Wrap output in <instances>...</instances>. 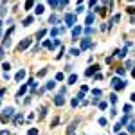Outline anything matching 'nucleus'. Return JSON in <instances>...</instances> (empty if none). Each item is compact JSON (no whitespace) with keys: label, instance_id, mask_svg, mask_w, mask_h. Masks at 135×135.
Listing matches in <instances>:
<instances>
[{"label":"nucleus","instance_id":"cd10ccee","mask_svg":"<svg viewBox=\"0 0 135 135\" xmlns=\"http://www.w3.org/2000/svg\"><path fill=\"white\" fill-rule=\"evenodd\" d=\"M27 135H38V130H36V128H33V130H29Z\"/></svg>","mask_w":135,"mask_h":135},{"label":"nucleus","instance_id":"4be33fe9","mask_svg":"<svg viewBox=\"0 0 135 135\" xmlns=\"http://www.w3.org/2000/svg\"><path fill=\"white\" fill-rule=\"evenodd\" d=\"M56 22H58V16H56V15H52V16L49 18V24H56Z\"/></svg>","mask_w":135,"mask_h":135},{"label":"nucleus","instance_id":"7c9ffc66","mask_svg":"<svg viewBox=\"0 0 135 135\" xmlns=\"http://www.w3.org/2000/svg\"><path fill=\"white\" fill-rule=\"evenodd\" d=\"M56 79H58V81H61V79H63V72H58L56 74Z\"/></svg>","mask_w":135,"mask_h":135},{"label":"nucleus","instance_id":"c03bdc74","mask_svg":"<svg viewBox=\"0 0 135 135\" xmlns=\"http://www.w3.org/2000/svg\"><path fill=\"white\" fill-rule=\"evenodd\" d=\"M119 135H126V133H119Z\"/></svg>","mask_w":135,"mask_h":135},{"label":"nucleus","instance_id":"423d86ee","mask_svg":"<svg viewBox=\"0 0 135 135\" xmlns=\"http://www.w3.org/2000/svg\"><path fill=\"white\" fill-rule=\"evenodd\" d=\"M25 78V70L22 69V70H18L16 72V76H15V79H16V81H22V79Z\"/></svg>","mask_w":135,"mask_h":135},{"label":"nucleus","instance_id":"f8f14e48","mask_svg":"<svg viewBox=\"0 0 135 135\" xmlns=\"http://www.w3.org/2000/svg\"><path fill=\"white\" fill-rule=\"evenodd\" d=\"M88 47H90V40H88V38H85V40L81 41V49H88Z\"/></svg>","mask_w":135,"mask_h":135},{"label":"nucleus","instance_id":"f704fd0d","mask_svg":"<svg viewBox=\"0 0 135 135\" xmlns=\"http://www.w3.org/2000/svg\"><path fill=\"white\" fill-rule=\"evenodd\" d=\"M2 69H4V70H5V72H7V70H9V69H11V67H9V63H4V65H2Z\"/></svg>","mask_w":135,"mask_h":135},{"label":"nucleus","instance_id":"473e14b6","mask_svg":"<svg viewBox=\"0 0 135 135\" xmlns=\"http://www.w3.org/2000/svg\"><path fill=\"white\" fill-rule=\"evenodd\" d=\"M110 101H112V103H117V95L112 94V95H110Z\"/></svg>","mask_w":135,"mask_h":135},{"label":"nucleus","instance_id":"b1692460","mask_svg":"<svg viewBox=\"0 0 135 135\" xmlns=\"http://www.w3.org/2000/svg\"><path fill=\"white\" fill-rule=\"evenodd\" d=\"M121 128H123V124H121V123H117V124L114 126V131H121Z\"/></svg>","mask_w":135,"mask_h":135},{"label":"nucleus","instance_id":"f257e3e1","mask_svg":"<svg viewBox=\"0 0 135 135\" xmlns=\"http://www.w3.org/2000/svg\"><path fill=\"white\" fill-rule=\"evenodd\" d=\"M31 41H33V40H31V38H25V40H22L20 43H18L16 50H18V52H20V50H25V49H27V47H29V45H31Z\"/></svg>","mask_w":135,"mask_h":135},{"label":"nucleus","instance_id":"f3484780","mask_svg":"<svg viewBox=\"0 0 135 135\" xmlns=\"http://www.w3.org/2000/svg\"><path fill=\"white\" fill-rule=\"evenodd\" d=\"M92 94L95 95V99H99V97H101V94H103V92H101V90H97V88H95V90H92Z\"/></svg>","mask_w":135,"mask_h":135},{"label":"nucleus","instance_id":"f03ea898","mask_svg":"<svg viewBox=\"0 0 135 135\" xmlns=\"http://www.w3.org/2000/svg\"><path fill=\"white\" fill-rule=\"evenodd\" d=\"M112 86H114L115 90H123L124 86H126V83H124L123 79H119V78H115L114 81H112Z\"/></svg>","mask_w":135,"mask_h":135},{"label":"nucleus","instance_id":"ddd939ff","mask_svg":"<svg viewBox=\"0 0 135 135\" xmlns=\"http://www.w3.org/2000/svg\"><path fill=\"white\" fill-rule=\"evenodd\" d=\"M24 94H25V85L20 86V90H18V94H16V99H18V101H20V97H22Z\"/></svg>","mask_w":135,"mask_h":135},{"label":"nucleus","instance_id":"ea45409f","mask_svg":"<svg viewBox=\"0 0 135 135\" xmlns=\"http://www.w3.org/2000/svg\"><path fill=\"white\" fill-rule=\"evenodd\" d=\"M130 99H131V101H135V92H133V94L130 95Z\"/></svg>","mask_w":135,"mask_h":135},{"label":"nucleus","instance_id":"4c0bfd02","mask_svg":"<svg viewBox=\"0 0 135 135\" xmlns=\"http://www.w3.org/2000/svg\"><path fill=\"white\" fill-rule=\"evenodd\" d=\"M45 74H47V69H41L40 72H38V76H45Z\"/></svg>","mask_w":135,"mask_h":135},{"label":"nucleus","instance_id":"c756f323","mask_svg":"<svg viewBox=\"0 0 135 135\" xmlns=\"http://www.w3.org/2000/svg\"><path fill=\"white\" fill-rule=\"evenodd\" d=\"M85 33H86V34H94V29H92V27H86Z\"/></svg>","mask_w":135,"mask_h":135},{"label":"nucleus","instance_id":"a211bd4d","mask_svg":"<svg viewBox=\"0 0 135 135\" xmlns=\"http://www.w3.org/2000/svg\"><path fill=\"white\" fill-rule=\"evenodd\" d=\"M99 124H101V126H106V124H108L106 117H101V119H99Z\"/></svg>","mask_w":135,"mask_h":135},{"label":"nucleus","instance_id":"dca6fc26","mask_svg":"<svg viewBox=\"0 0 135 135\" xmlns=\"http://www.w3.org/2000/svg\"><path fill=\"white\" fill-rule=\"evenodd\" d=\"M54 86H56V81H49L47 85H45V88H47V90H52Z\"/></svg>","mask_w":135,"mask_h":135},{"label":"nucleus","instance_id":"c85d7f7f","mask_svg":"<svg viewBox=\"0 0 135 135\" xmlns=\"http://www.w3.org/2000/svg\"><path fill=\"white\" fill-rule=\"evenodd\" d=\"M4 15H5V4L0 7V16H4Z\"/></svg>","mask_w":135,"mask_h":135},{"label":"nucleus","instance_id":"a19ab883","mask_svg":"<svg viewBox=\"0 0 135 135\" xmlns=\"http://www.w3.org/2000/svg\"><path fill=\"white\" fill-rule=\"evenodd\" d=\"M0 58H4V49H0Z\"/></svg>","mask_w":135,"mask_h":135},{"label":"nucleus","instance_id":"2f4dec72","mask_svg":"<svg viewBox=\"0 0 135 135\" xmlns=\"http://www.w3.org/2000/svg\"><path fill=\"white\" fill-rule=\"evenodd\" d=\"M119 20H121V15H115V16H114V22H112V24H117Z\"/></svg>","mask_w":135,"mask_h":135},{"label":"nucleus","instance_id":"e433bc0d","mask_svg":"<svg viewBox=\"0 0 135 135\" xmlns=\"http://www.w3.org/2000/svg\"><path fill=\"white\" fill-rule=\"evenodd\" d=\"M58 123H60V119H58V117H54V119H52V128H54V126H56V124H58Z\"/></svg>","mask_w":135,"mask_h":135},{"label":"nucleus","instance_id":"0eeeda50","mask_svg":"<svg viewBox=\"0 0 135 135\" xmlns=\"http://www.w3.org/2000/svg\"><path fill=\"white\" fill-rule=\"evenodd\" d=\"M97 70H99V67H97V65H94V67H90V69L86 70L85 74H86V76H92V74H94V72H97Z\"/></svg>","mask_w":135,"mask_h":135},{"label":"nucleus","instance_id":"1a4fd4ad","mask_svg":"<svg viewBox=\"0 0 135 135\" xmlns=\"http://www.w3.org/2000/svg\"><path fill=\"white\" fill-rule=\"evenodd\" d=\"M78 123H79V121H74V123L69 126V130H67V133H69V135H72V131H74V128L78 126Z\"/></svg>","mask_w":135,"mask_h":135},{"label":"nucleus","instance_id":"37998d69","mask_svg":"<svg viewBox=\"0 0 135 135\" xmlns=\"http://www.w3.org/2000/svg\"><path fill=\"white\" fill-rule=\"evenodd\" d=\"M0 29H2V22H0Z\"/></svg>","mask_w":135,"mask_h":135},{"label":"nucleus","instance_id":"72a5a7b5","mask_svg":"<svg viewBox=\"0 0 135 135\" xmlns=\"http://www.w3.org/2000/svg\"><path fill=\"white\" fill-rule=\"evenodd\" d=\"M58 33H60V29H52V31H50V34H52V36H58Z\"/></svg>","mask_w":135,"mask_h":135},{"label":"nucleus","instance_id":"c9c22d12","mask_svg":"<svg viewBox=\"0 0 135 135\" xmlns=\"http://www.w3.org/2000/svg\"><path fill=\"white\" fill-rule=\"evenodd\" d=\"M117 74H119V76H124V69H121V67H119V69H117Z\"/></svg>","mask_w":135,"mask_h":135},{"label":"nucleus","instance_id":"a878e982","mask_svg":"<svg viewBox=\"0 0 135 135\" xmlns=\"http://www.w3.org/2000/svg\"><path fill=\"white\" fill-rule=\"evenodd\" d=\"M34 5V2H31V0H29V2H25V9H31Z\"/></svg>","mask_w":135,"mask_h":135},{"label":"nucleus","instance_id":"4468645a","mask_svg":"<svg viewBox=\"0 0 135 135\" xmlns=\"http://www.w3.org/2000/svg\"><path fill=\"white\" fill-rule=\"evenodd\" d=\"M76 81H78V74H72V76L69 78V85H74Z\"/></svg>","mask_w":135,"mask_h":135},{"label":"nucleus","instance_id":"9b49d317","mask_svg":"<svg viewBox=\"0 0 135 135\" xmlns=\"http://www.w3.org/2000/svg\"><path fill=\"white\" fill-rule=\"evenodd\" d=\"M115 56H117V58H124V56H126V49H121V50H115Z\"/></svg>","mask_w":135,"mask_h":135},{"label":"nucleus","instance_id":"aec40b11","mask_svg":"<svg viewBox=\"0 0 135 135\" xmlns=\"http://www.w3.org/2000/svg\"><path fill=\"white\" fill-rule=\"evenodd\" d=\"M22 119H24L22 115H15V124H20V123H22Z\"/></svg>","mask_w":135,"mask_h":135},{"label":"nucleus","instance_id":"2eb2a0df","mask_svg":"<svg viewBox=\"0 0 135 135\" xmlns=\"http://www.w3.org/2000/svg\"><path fill=\"white\" fill-rule=\"evenodd\" d=\"M45 33H47V29H41V31H38V34H36V40H41V38L45 36Z\"/></svg>","mask_w":135,"mask_h":135},{"label":"nucleus","instance_id":"9d476101","mask_svg":"<svg viewBox=\"0 0 135 135\" xmlns=\"http://www.w3.org/2000/svg\"><path fill=\"white\" fill-rule=\"evenodd\" d=\"M79 33H81V27H74V29H72V36H74V40L79 36Z\"/></svg>","mask_w":135,"mask_h":135},{"label":"nucleus","instance_id":"393cba45","mask_svg":"<svg viewBox=\"0 0 135 135\" xmlns=\"http://www.w3.org/2000/svg\"><path fill=\"white\" fill-rule=\"evenodd\" d=\"M128 131H135V121H133V123H130V126H128Z\"/></svg>","mask_w":135,"mask_h":135},{"label":"nucleus","instance_id":"6ab92c4d","mask_svg":"<svg viewBox=\"0 0 135 135\" xmlns=\"http://www.w3.org/2000/svg\"><path fill=\"white\" fill-rule=\"evenodd\" d=\"M92 22H94V15H88V16H86V25H90Z\"/></svg>","mask_w":135,"mask_h":135},{"label":"nucleus","instance_id":"20e7f679","mask_svg":"<svg viewBox=\"0 0 135 135\" xmlns=\"http://www.w3.org/2000/svg\"><path fill=\"white\" fill-rule=\"evenodd\" d=\"M54 105H56V106H63V105H65V97H63L61 94L54 95Z\"/></svg>","mask_w":135,"mask_h":135},{"label":"nucleus","instance_id":"6e6552de","mask_svg":"<svg viewBox=\"0 0 135 135\" xmlns=\"http://www.w3.org/2000/svg\"><path fill=\"white\" fill-rule=\"evenodd\" d=\"M33 22H34V16H27L24 22H22V25H24V27H27V25H29V24H33Z\"/></svg>","mask_w":135,"mask_h":135},{"label":"nucleus","instance_id":"bb28decb","mask_svg":"<svg viewBox=\"0 0 135 135\" xmlns=\"http://www.w3.org/2000/svg\"><path fill=\"white\" fill-rule=\"evenodd\" d=\"M130 112H131V106H130V105H126V106H124V114H130Z\"/></svg>","mask_w":135,"mask_h":135},{"label":"nucleus","instance_id":"58836bf2","mask_svg":"<svg viewBox=\"0 0 135 135\" xmlns=\"http://www.w3.org/2000/svg\"><path fill=\"white\" fill-rule=\"evenodd\" d=\"M78 103H79V99H78V97L72 99V106H78Z\"/></svg>","mask_w":135,"mask_h":135},{"label":"nucleus","instance_id":"412c9836","mask_svg":"<svg viewBox=\"0 0 135 135\" xmlns=\"http://www.w3.org/2000/svg\"><path fill=\"white\" fill-rule=\"evenodd\" d=\"M41 13H43V5H36V15H41Z\"/></svg>","mask_w":135,"mask_h":135},{"label":"nucleus","instance_id":"5701e85b","mask_svg":"<svg viewBox=\"0 0 135 135\" xmlns=\"http://www.w3.org/2000/svg\"><path fill=\"white\" fill-rule=\"evenodd\" d=\"M70 54L72 56H79V49H70Z\"/></svg>","mask_w":135,"mask_h":135},{"label":"nucleus","instance_id":"39448f33","mask_svg":"<svg viewBox=\"0 0 135 135\" xmlns=\"http://www.w3.org/2000/svg\"><path fill=\"white\" fill-rule=\"evenodd\" d=\"M74 22H76V15H67L65 16V24L67 25H74Z\"/></svg>","mask_w":135,"mask_h":135},{"label":"nucleus","instance_id":"79ce46f5","mask_svg":"<svg viewBox=\"0 0 135 135\" xmlns=\"http://www.w3.org/2000/svg\"><path fill=\"white\" fill-rule=\"evenodd\" d=\"M131 76H133V78H135V69H133V70H131Z\"/></svg>","mask_w":135,"mask_h":135},{"label":"nucleus","instance_id":"7ed1b4c3","mask_svg":"<svg viewBox=\"0 0 135 135\" xmlns=\"http://www.w3.org/2000/svg\"><path fill=\"white\" fill-rule=\"evenodd\" d=\"M13 114H15V110H13L11 106H9V108H5V110H4V114H2V123H7V121H9V117H11Z\"/></svg>","mask_w":135,"mask_h":135}]
</instances>
